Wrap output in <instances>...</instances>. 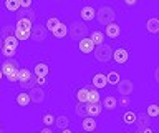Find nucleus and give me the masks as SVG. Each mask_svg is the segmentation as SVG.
Here are the masks:
<instances>
[{
	"label": "nucleus",
	"instance_id": "nucleus-27",
	"mask_svg": "<svg viewBox=\"0 0 159 133\" xmlns=\"http://www.w3.org/2000/svg\"><path fill=\"white\" fill-rule=\"evenodd\" d=\"M55 126H57L58 130L71 126V120H70L68 115H57V118H55Z\"/></svg>",
	"mask_w": 159,
	"mask_h": 133
},
{
	"label": "nucleus",
	"instance_id": "nucleus-10",
	"mask_svg": "<svg viewBox=\"0 0 159 133\" xmlns=\"http://www.w3.org/2000/svg\"><path fill=\"white\" fill-rule=\"evenodd\" d=\"M121 25H119L118 22H111V23H108V25H104V37L109 38V40H116V38H119V35H121Z\"/></svg>",
	"mask_w": 159,
	"mask_h": 133
},
{
	"label": "nucleus",
	"instance_id": "nucleus-32",
	"mask_svg": "<svg viewBox=\"0 0 159 133\" xmlns=\"http://www.w3.org/2000/svg\"><path fill=\"white\" fill-rule=\"evenodd\" d=\"M13 35L17 37L18 42H27V40H30V32L20 30V28H15V30H13Z\"/></svg>",
	"mask_w": 159,
	"mask_h": 133
},
{
	"label": "nucleus",
	"instance_id": "nucleus-4",
	"mask_svg": "<svg viewBox=\"0 0 159 133\" xmlns=\"http://www.w3.org/2000/svg\"><path fill=\"white\" fill-rule=\"evenodd\" d=\"M96 62L99 63H109L111 62V55H113V45L111 43H101V45L94 47V52H93Z\"/></svg>",
	"mask_w": 159,
	"mask_h": 133
},
{
	"label": "nucleus",
	"instance_id": "nucleus-47",
	"mask_svg": "<svg viewBox=\"0 0 159 133\" xmlns=\"http://www.w3.org/2000/svg\"><path fill=\"white\" fill-rule=\"evenodd\" d=\"M0 130H2V121H0Z\"/></svg>",
	"mask_w": 159,
	"mask_h": 133
},
{
	"label": "nucleus",
	"instance_id": "nucleus-33",
	"mask_svg": "<svg viewBox=\"0 0 159 133\" xmlns=\"http://www.w3.org/2000/svg\"><path fill=\"white\" fill-rule=\"evenodd\" d=\"M86 103H80L76 102V105H75V113L80 116V118H83V116H86Z\"/></svg>",
	"mask_w": 159,
	"mask_h": 133
},
{
	"label": "nucleus",
	"instance_id": "nucleus-15",
	"mask_svg": "<svg viewBox=\"0 0 159 133\" xmlns=\"http://www.w3.org/2000/svg\"><path fill=\"white\" fill-rule=\"evenodd\" d=\"M99 103H101L103 110H106V112H114V110L118 108V97H116V95H106Z\"/></svg>",
	"mask_w": 159,
	"mask_h": 133
},
{
	"label": "nucleus",
	"instance_id": "nucleus-39",
	"mask_svg": "<svg viewBox=\"0 0 159 133\" xmlns=\"http://www.w3.org/2000/svg\"><path fill=\"white\" fill-rule=\"evenodd\" d=\"M121 2L124 3L126 7H129V8H133V7H136L138 3H139V0H121Z\"/></svg>",
	"mask_w": 159,
	"mask_h": 133
},
{
	"label": "nucleus",
	"instance_id": "nucleus-12",
	"mask_svg": "<svg viewBox=\"0 0 159 133\" xmlns=\"http://www.w3.org/2000/svg\"><path fill=\"white\" fill-rule=\"evenodd\" d=\"M91 87L96 88V90H103V88L108 87V82H106V75H104V72L93 73V77H91Z\"/></svg>",
	"mask_w": 159,
	"mask_h": 133
},
{
	"label": "nucleus",
	"instance_id": "nucleus-34",
	"mask_svg": "<svg viewBox=\"0 0 159 133\" xmlns=\"http://www.w3.org/2000/svg\"><path fill=\"white\" fill-rule=\"evenodd\" d=\"M118 107L128 110V108L131 107V97H119L118 98Z\"/></svg>",
	"mask_w": 159,
	"mask_h": 133
},
{
	"label": "nucleus",
	"instance_id": "nucleus-31",
	"mask_svg": "<svg viewBox=\"0 0 159 133\" xmlns=\"http://www.w3.org/2000/svg\"><path fill=\"white\" fill-rule=\"evenodd\" d=\"M3 8L7 12L17 13L20 10V0H3Z\"/></svg>",
	"mask_w": 159,
	"mask_h": 133
},
{
	"label": "nucleus",
	"instance_id": "nucleus-14",
	"mask_svg": "<svg viewBox=\"0 0 159 133\" xmlns=\"http://www.w3.org/2000/svg\"><path fill=\"white\" fill-rule=\"evenodd\" d=\"M136 115H138V112L128 108V110H124L121 113V118H119V120H121V123L126 125V126H134L136 125Z\"/></svg>",
	"mask_w": 159,
	"mask_h": 133
},
{
	"label": "nucleus",
	"instance_id": "nucleus-11",
	"mask_svg": "<svg viewBox=\"0 0 159 133\" xmlns=\"http://www.w3.org/2000/svg\"><path fill=\"white\" fill-rule=\"evenodd\" d=\"M80 126H81V130L83 131H86V133H93V131H96L98 130V121H96V118H93V116H83V118H80Z\"/></svg>",
	"mask_w": 159,
	"mask_h": 133
},
{
	"label": "nucleus",
	"instance_id": "nucleus-13",
	"mask_svg": "<svg viewBox=\"0 0 159 133\" xmlns=\"http://www.w3.org/2000/svg\"><path fill=\"white\" fill-rule=\"evenodd\" d=\"M78 50L83 55H89V53L94 52V43L89 40V37H83L78 40Z\"/></svg>",
	"mask_w": 159,
	"mask_h": 133
},
{
	"label": "nucleus",
	"instance_id": "nucleus-20",
	"mask_svg": "<svg viewBox=\"0 0 159 133\" xmlns=\"http://www.w3.org/2000/svg\"><path fill=\"white\" fill-rule=\"evenodd\" d=\"M146 32L149 35H157L159 33V18L157 17H151L146 20Z\"/></svg>",
	"mask_w": 159,
	"mask_h": 133
},
{
	"label": "nucleus",
	"instance_id": "nucleus-18",
	"mask_svg": "<svg viewBox=\"0 0 159 133\" xmlns=\"http://www.w3.org/2000/svg\"><path fill=\"white\" fill-rule=\"evenodd\" d=\"M86 115L88 116H93V118H98V116H101V113H103V107H101V103H86Z\"/></svg>",
	"mask_w": 159,
	"mask_h": 133
},
{
	"label": "nucleus",
	"instance_id": "nucleus-19",
	"mask_svg": "<svg viewBox=\"0 0 159 133\" xmlns=\"http://www.w3.org/2000/svg\"><path fill=\"white\" fill-rule=\"evenodd\" d=\"M2 47L10 48V50H15V52H18L20 42L17 40V37H15V35H8V37H3V38H2Z\"/></svg>",
	"mask_w": 159,
	"mask_h": 133
},
{
	"label": "nucleus",
	"instance_id": "nucleus-36",
	"mask_svg": "<svg viewBox=\"0 0 159 133\" xmlns=\"http://www.w3.org/2000/svg\"><path fill=\"white\" fill-rule=\"evenodd\" d=\"M0 55H3L5 58H15V57H17V52H15V50H10V48L2 47V48H0Z\"/></svg>",
	"mask_w": 159,
	"mask_h": 133
},
{
	"label": "nucleus",
	"instance_id": "nucleus-24",
	"mask_svg": "<svg viewBox=\"0 0 159 133\" xmlns=\"http://www.w3.org/2000/svg\"><path fill=\"white\" fill-rule=\"evenodd\" d=\"M106 75V82H108V85L109 87H116L119 80H121V73H119L118 70H108V73H104Z\"/></svg>",
	"mask_w": 159,
	"mask_h": 133
},
{
	"label": "nucleus",
	"instance_id": "nucleus-30",
	"mask_svg": "<svg viewBox=\"0 0 159 133\" xmlns=\"http://www.w3.org/2000/svg\"><path fill=\"white\" fill-rule=\"evenodd\" d=\"M55 118H57V115H55L53 112H45L42 115V125L53 128L55 126Z\"/></svg>",
	"mask_w": 159,
	"mask_h": 133
},
{
	"label": "nucleus",
	"instance_id": "nucleus-41",
	"mask_svg": "<svg viewBox=\"0 0 159 133\" xmlns=\"http://www.w3.org/2000/svg\"><path fill=\"white\" fill-rule=\"evenodd\" d=\"M60 133H75V130L71 126H66V128H61V130H60Z\"/></svg>",
	"mask_w": 159,
	"mask_h": 133
},
{
	"label": "nucleus",
	"instance_id": "nucleus-44",
	"mask_svg": "<svg viewBox=\"0 0 159 133\" xmlns=\"http://www.w3.org/2000/svg\"><path fill=\"white\" fill-rule=\"evenodd\" d=\"M0 82H3V73H2V70H0Z\"/></svg>",
	"mask_w": 159,
	"mask_h": 133
},
{
	"label": "nucleus",
	"instance_id": "nucleus-17",
	"mask_svg": "<svg viewBox=\"0 0 159 133\" xmlns=\"http://www.w3.org/2000/svg\"><path fill=\"white\" fill-rule=\"evenodd\" d=\"M15 103H17V107H20V108L28 107L30 103H32L28 92H27V90H20V92H17V95H15Z\"/></svg>",
	"mask_w": 159,
	"mask_h": 133
},
{
	"label": "nucleus",
	"instance_id": "nucleus-16",
	"mask_svg": "<svg viewBox=\"0 0 159 133\" xmlns=\"http://www.w3.org/2000/svg\"><path fill=\"white\" fill-rule=\"evenodd\" d=\"M33 75L35 77H47L50 75V65L47 62H35V65H33Z\"/></svg>",
	"mask_w": 159,
	"mask_h": 133
},
{
	"label": "nucleus",
	"instance_id": "nucleus-43",
	"mask_svg": "<svg viewBox=\"0 0 159 133\" xmlns=\"http://www.w3.org/2000/svg\"><path fill=\"white\" fill-rule=\"evenodd\" d=\"M123 133H136V131H134V130H124Z\"/></svg>",
	"mask_w": 159,
	"mask_h": 133
},
{
	"label": "nucleus",
	"instance_id": "nucleus-38",
	"mask_svg": "<svg viewBox=\"0 0 159 133\" xmlns=\"http://www.w3.org/2000/svg\"><path fill=\"white\" fill-rule=\"evenodd\" d=\"M33 7V0H20V8L27 10V8H32Z\"/></svg>",
	"mask_w": 159,
	"mask_h": 133
},
{
	"label": "nucleus",
	"instance_id": "nucleus-9",
	"mask_svg": "<svg viewBox=\"0 0 159 133\" xmlns=\"http://www.w3.org/2000/svg\"><path fill=\"white\" fill-rule=\"evenodd\" d=\"M78 13H80V18H81V22H84V23L96 20V7L89 5V3H84V5L80 8Z\"/></svg>",
	"mask_w": 159,
	"mask_h": 133
},
{
	"label": "nucleus",
	"instance_id": "nucleus-37",
	"mask_svg": "<svg viewBox=\"0 0 159 133\" xmlns=\"http://www.w3.org/2000/svg\"><path fill=\"white\" fill-rule=\"evenodd\" d=\"M13 30H15V25H7V27H3V30L2 33H0V37H8V35H13Z\"/></svg>",
	"mask_w": 159,
	"mask_h": 133
},
{
	"label": "nucleus",
	"instance_id": "nucleus-7",
	"mask_svg": "<svg viewBox=\"0 0 159 133\" xmlns=\"http://www.w3.org/2000/svg\"><path fill=\"white\" fill-rule=\"evenodd\" d=\"M28 95H30V100H32L33 105H43L45 100H47V90L42 87H37V85L33 88H30Z\"/></svg>",
	"mask_w": 159,
	"mask_h": 133
},
{
	"label": "nucleus",
	"instance_id": "nucleus-23",
	"mask_svg": "<svg viewBox=\"0 0 159 133\" xmlns=\"http://www.w3.org/2000/svg\"><path fill=\"white\" fill-rule=\"evenodd\" d=\"M88 37H89V40L94 43V47H98V45H101V43L106 42V37H104L103 30H93V32L88 33Z\"/></svg>",
	"mask_w": 159,
	"mask_h": 133
},
{
	"label": "nucleus",
	"instance_id": "nucleus-46",
	"mask_svg": "<svg viewBox=\"0 0 159 133\" xmlns=\"http://www.w3.org/2000/svg\"><path fill=\"white\" fill-rule=\"evenodd\" d=\"M55 2H58V3H60V2H63V0H55Z\"/></svg>",
	"mask_w": 159,
	"mask_h": 133
},
{
	"label": "nucleus",
	"instance_id": "nucleus-21",
	"mask_svg": "<svg viewBox=\"0 0 159 133\" xmlns=\"http://www.w3.org/2000/svg\"><path fill=\"white\" fill-rule=\"evenodd\" d=\"M32 27H33V22L28 17H20L15 22V28H20V30H25V32H32Z\"/></svg>",
	"mask_w": 159,
	"mask_h": 133
},
{
	"label": "nucleus",
	"instance_id": "nucleus-29",
	"mask_svg": "<svg viewBox=\"0 0 159 133\" xmlns=\"http://www.w3.org/2000/svg\"><path fill=\"white\" fill-rule=\"evenodd\" d=\"M86 88H88V103H99V102H101L99 90L93 88L91 85H86Z\"/></svg>",
	"mask_w": 159,
	"mask_h": 133
},
{
	"label": "nucleus",
	"instance_id": "nucleus-35",
	"mask_svg": "<svg viewBox=\"0 0 159 133\" xmlns=\"http://www.w3.org/2000/svg\"><path fill=\"white\" fill-rule=\"evenodd\" d=\"M35 85L45 88V87H50V82L47 77H35Z\"/></svg>",
	"mask_w": 159,
	"mask_h": 133
},
{
	"label": "nucleus",
	"instance_id": "nucleus-42",
	"mask_svg": "<svg viewBox=\"0 0 159 133\" xmlns=\"http://www.w3.org/2000/svg\"><path fill=\"white\" fill-rule=\"evenodd\" d=\"M40 133H53V128H50V126H43L42 130H40Z\"/></svg>",
	"mask_w": 159,
	"mask_h": 133
},
{
	"label": "nucleus",
	"instance_id": "nucleus-2",
	"mask_svg": "<svg viewBox=\"0 0 159 133\" xmlns=\"http://www.w3.org/2000/svg\"><path fill=\"white\" fill-rule=\"evenodd\" d=\"M116 10L113 5H101L96 8V20L99 25H108L111 22H116Z\"/></svg>",
	"mask_w": 159,
	"mask_h": 133
},
{
	"label": "nucleus",
	"instance_id": "nucleus-1",
	"mask_svg": "<svg viewBox=\"0 0 159 133\" xmlns=\"http://www.w3.org/2000/svg\"><path fill=\"white\" fill-rule=\"evenodd\" d=\"M18 68H20L18 60H15V58H5L0 70H2L3 77H7L8 83L13 85V83H18Z\"/></svg>",
	"mask_w": 159,
	"mask_h": 133
},
{
	"label": "nucleus",
	"instance_id": "nucleus-5",
	"mask_svg": "<svg viewBox=\"0 0 159 133\" xmlns=\"http://www.w3.org/2000/svg\"><path fill=\"white\" fill-rule=\"evenodd\" d=\"M88 27H86V23L84 22H80V20H75L70 23V27H68V35L70 38H73V40H80V38H83V37H88Z\"/></svg>",
	"mask_w": 159,
	"mask_h": 133
},
{
	"label": "nucleus",
	"instance_id": "nucleus-45",
	"mask_svg": "<svg viewBox=\"0 0 159 133\" xmlns=\"http://www.w3.org/2000/svg\"><path fill=\"white\" fill-rule=\"evenodd\" d=\"M0 48H2V37H0Z\"/></svg>",
	"mask_w": 159,
	"mask_h": 133
},
{
	"label": "nucleus",
	"instance_id": "nucleus-28",
	"mask_svg": "<svg viewBox=\"0 0 159 133\" xmlns=\"http://www.w3.org/2000/svg\"><path fill=\"white\" fill-rule=\"evenodd\" d=\"M75 100L80 103H88V88L86 87H80L75 90Z\"/></svg>",
	"mask_w": 159,
	"mask_h": 133
},
{
	"label": "nucleus",
	"instance_id": "nucleus-3",
	"mask_svg": "<svg viewBox=\"0 0 159 133\" xmlns=\"http://www.w3.org/2000/svg\"><path fill=\"white\" fill-rule=\"evenodd\" d=\"M47 37H48V32L43 25V20H37L32 27V32H30V42L35 43V45H43L47 42Z\"/></svg>",
	"mask_w": 159,
	"mask_h": 133
},
{
	"label": "nucleus",
	"instance_id": "nucleus-22",
	"mask_svg": "<svg viewBox=\"0 0 159 133\" xmlns=\"http://www.w3.org/2000/svg\"><path fill=\"white\" fill-rule=\"evenodd\" d=\"M52 35H53L55 38H57V40L66 38V35H68V25H66L65 22H60V23H58V27L52 32Z\"/></svg>",
	"mask_w": 159,
	"mask_h": 133
},
{
	"label": "nucleus",
	"instance_id": "nucleus-25",
	"mask_svg": "<svg viewBox=\"0 0 159 133\" xmlns=\"http://www.w3.org/2000/svg\"><path fill=\"white\" fill-rule=\"evenodd\" d=\"M60 22H61V20H60L57 15H50V17H47V18L43 20V25H45V28H47V32H48V33H52L55 28L58 27V23H60Z\"/></svg>",
	"mask_w": 159,
	"mask_h": 133
},
{
	"label": "nucleus",
	"instance_id": "nucleus-26",
	"mask_svg": "<svg viewBox=\"0 0 159 133\" xmlns=\"http://www.w3.org/2000/svg\"><path fill=\"white\" fill-rule=\"evenodd\" d=\"M144 113L149 116V118H157L159 116V103L157 102H151L146 105V110H144Z\"/></svg>",
	"mask_w": 159,
	"mask_h": 133
},
{
	"label": "nucleus",
	"instance_id": "nucleus-40",
	"mask_svg": "<svg viewBox=\"0 0 159 133\" xmlns=\"http://www.w3.org/2000/svg\"><path fill=\"white\" fill-rule=\"evenodd\" d=\"M152 82L156 83H159V67H154V70H152Z\"/></svg>",
	"mask_w": 159,
	"mask_h": 133
},
{
	"label": "nucleus",
	"instance_id": "nucleus-8",
	"mask_svg": "<svg viewBox=\"0 0 159 133\" xmlns=\"http://www.w3.org/2000/svg\"><path fill=\"white\" fill-rule=\"evenodd\" d=\"M134 82L131 78H124V80H119V83L116 85V90L119 93V97H131L134 93Z\"/></svg>",
	"mask_w": 159,
	"mask_h": 133
},
{
	"label": "nucleus",
	"instance_id": "nucleus-6",
	"mask_svg": "<svg viewBox=\"0 0 159 133\" xmlns=\"http://www.w3.org/2000/svg\"><path fill=\"white\" fill-rule=\"evenodd\" d=\"M111 62H114L116 65H126L129 62V48L126 45H121L118 48H113V55Z\"/></svg>",
	"mask_w": 159,
	"mask_h": 133
},
{
	"label": "nucleus",
	"instance_id": "nucleus-48",
	"mask_svg": "<svg viewBox=\"0 0 159 133\" xmlns=\"http://www.w3.org/2000/svg\"><path fill=\"white\" fill-rule=\"evenodd\" d=\"M35 133H40V131H35Z\"/></svg>",
	"mask_w": 159,
	"mask_h": 133
}]
</instances>
